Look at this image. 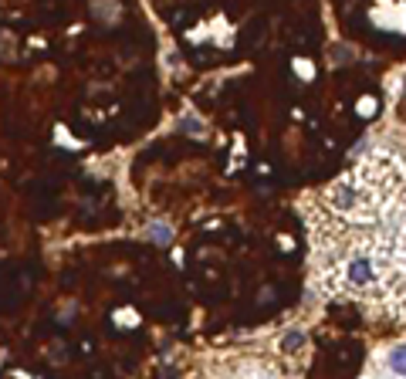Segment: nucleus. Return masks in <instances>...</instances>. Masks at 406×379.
<instances>
[{"instance_id":"nucleus-1","label":"nucleus","mask_w":406,"mask_h":379,"mask_svg":"<svg viewBox=\"0 0 406 379\" xmlns=\"http://www.w3.org/2000/svg\"><path fill=\"white\" fill-rule=\"evenodd\" d=\"M342 278H346L349 288H369V284L376 281V265H372V258L369 254H352L342 267Z\"/></svg>"},{"instance_id":"nucleus-2","label":"nucleus","mask_w":406,"mask_h":379,"mask_svg":"<svg viewBox=\"0 0 406 379\" xmlns=\"http://www.w3.org/2000/svg\"><path fill=\"white\" fill-rule=\"evenodd\" d=\"M386 362H389V369H393L396 376H406V342H403V345H393V349H389Z\"/></svg>"},{"instance_id":"nucleus-3","label":"nucleus","mask_w":406,"mask_h":379,"mask_svg":"<svg viewBox=\"0 0 406 379\" xmlns=\"http://www.w3.org/2000/svg\"><path fill=\"white\" fill-rule=\"evenodd\" d=\"M149 237H153L156 244H170V241H173V230L166 227L163 220H156V224H149Z\"/></svg>"},{"instance_id":"nucleus-4","label":"nucleus","mask_w":406,"mask_h":379,"mask_svg":"<svg viewBox=\"0 0 406 379\" xmlns=\"http://www.w3.org/2000/svg\"><path fill=\"white\" fill-rule=\"evenodd\" d=\"M112 319H116V322L122 325V328H135V325H139V315H135L133 308H119Z\"/></svg>"},{"instance_id":"nucleus-5","label":"nucleus","mask_w":406,"mask_h":379,"mask_svg":"<svg viewBox=\"0 0 406 379\" xmlns=\"http://www.w3.org/2000/svg\"><path fill=\"white\" fill-rule=\"evenodd\" d=\"M356 112L363 115V119H372V115H376V98H359V105H356Z\"/></svg>"},{"instance_id":"nucleus-6","label":"nucleus","mask_w":406,"mask_h":379,"mask_svg":"<svg viewBox=\"0 0 406 379\" xmlns=\"http://www.w3.org/2000/svg\"><path fill=\"white\" fill-rule=\"evenodd\" d=\"M295 72H298L302 78H311V75H315V65L305 61V58H298V61H295Z\"/></svg>"},{"instance_id":"nucleus-7","label":"nucleus","mask_w":406,"mask_h":379,"mask_svg":"<svg viewBox=\"0 0 406 379\" xmlns=\"http://www.w3.org/2000/svg\"><path fill=\"white\" fill-rule=\"evenodd\" d=\"M55 139H58L61 146H72V149H78V142L68 135V129H65V126H58V129H55Z\"/></svg>"},{"instance_id":"nucleus-8","label":"nucleus","mask_w":406,"mask_h":379,"mask_svg":"<svg viewBox=\"0 0 406 379\" xmlns=\"http://www.w3.org/2000/svg\"><path fill=\"white\" fill-rule=\"evenodd\" d=\"M349 58H352V48H349V44H342V48H335V55H332V61H335V65H346Z\"/></svg>"},{"instance_id":"nucleus-9","label":"nucleus","mask_w":406,"mask_h":379,"mask_svg":"<svg viewBox=\"0 0 406 379\" xmlns=\"http://www.w3.org/2000/svg\"><path fill=\"white\" fill-rule=\"evenodd\" d=\"M180 126H183V129H190V133H194V139H203V129L196 126V122H194V119H190V115H187V119H183Z\"/></svg>"},{"instance_id":"nucleus-10","label":"nucleus","mask_w":406,"mask_h":379,"mask_svg":"<svg viewBox=\"0 0 406 379\" xmlns=\"http://www.w3.org/2000/svg\"><path fill=\"white\" fill-rule=\"evenodd\" d=\"M298 342H302V335H298V332H291L288 339H285V349H295V345H298Z\"/></svg>"}]
</instances>
